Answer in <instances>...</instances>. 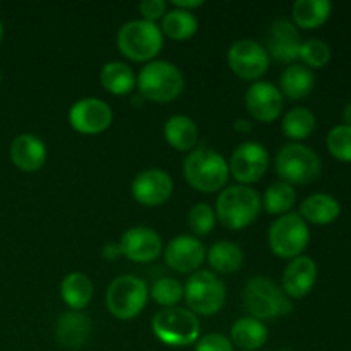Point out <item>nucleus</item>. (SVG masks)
Masks as SVG:
<instances>
[{
    "label": "nucleus",
    "mask_w": 351,
    "mask_h": 351,
    "mask_svg": "<svg viewBox=\"0 0 351 351\" xmlns=\"http://www.w3.org/2000/svg\"><path fill=\"white\" fill-rule=\"evenodd\" d=\"M243 305L250 317L257 321L287 317L293 311L283 288L266 276H254L247 281L243 288Z\"/></svg>",
    "instance_id": "1"
},
{
    "label": "nucleus",
    "mask_w": 351,
    "mask_h": 351,
    "mask_svg": "<svg viewBox=\"0 0 351 351\" xmlns=\"http://www.w3.org/2000/svg\"><path fill=\"white\" fill-rule=\"evenodd\" d=\"M230 168L225 158L209 147H197L184 161V177L192 189L204 194L218 192L228 182Z\"/></svg>",
    "instance_id": "2"
},
{
    "label": "nucleus",
    "mask_w": 351,
    "mask_h": 351,
    "mask_svg": "<svg viewBox=\"0 0 351 351\" xmlns=\"http://www.w3.org/2000/svg\"><path fill=\"white\" fill-rule=\"evenodd\" d=\"M261 197L247 185H230L223 189L216 201V218L230 230H242L252 225L259 216Z\"/></svg>",
    "instance_id": "3"
},
{
    "label": "nucleus",
    "mask_w": 351,
    "mask_h": 351,
    "mask_svg": "<svg viewBox=\"0 0 351 351\" xmlns=\"http://www.w3.org/2000/svg\"><path fill=\"white\" fill-rule=\"evenodd\" d=\"M136 86L143 98L154 103H168L177 99L184 91V74L170 62L154 60L144 65L137 75Z\"/></svg>",
    "instance_id": "4"
},
{
    "label": "nucleus",
    "mask_w": 351,
    "mask_h": 351,
    "mask_svg": "<svg viewBox=\"0 0 351 351\" xmlns=\"http://www.w3.org/2000/svg\"><path fill=\"white\" fill-rule=\"evenodd\" d=\"M117 47L129 60L149 62L163 48V34L156 23L144 19L129 21L117 34Z\"/></svg>",
    "instance_id": "5"
},
{
    "label": "nucleus",
    "mask_w": 351,
    "mask_h": 351,
    "mask_svg": "<svg viewBox=\"0 0 351 351\" xmlns=\"http://www.w3.org/2000/svg\"><path fill=\"white\" fill-rule=\"evenodd\" d=\"M274 165L281 182L290 185L312 184L322 171L321 158L317 153L300 143H291L281 147Z\"/></svg>",
    "instance_id": "6"
},
{
    "label": "nucleus",
    "mask_w": 351,
    "mask_h": 351,
    "mask_svg": "<svg viewBox=\"0 0 351 351\" xmlns=\"http://www.w3.org/2000/svg\"><path fill=\"white\" fill-rule=\"evenodd\" d=\"M153 332L161 343L168 346H191L197 343L201 335L197 315L189 308H163L153 317Z\"/></svg>",
    "instance_id": "7"
},
{
    "label": "nucleus",
    "mask_w": 351,
    "mask_h": 351,
    "mask_svg": "<svg viewBox=\"0 0 351 351\" xmlns=\"http://www.w3.org/2000/svg\"><path fill=\"white\" fill-rule=\"evenodd\" d=\"M184 297L192 314L215 315L226 302V287L211 271H195L184 287Z\"/></svg>",
    "instance_id": "8"
},
{
    "label": "nucleus",
    "mask_w": 351,
    "mask_h": 351,
    "mask_svg": "<svg viewBox=\"0 0 351 351\" xmlns=\"http://www.w3.org/2000/svg\"><path fill=\"white\" fill-rule=\"evenodd\" d=\"M267 242L271 250L281 259H295L307 249L311 242V230L307 221L298 213H287L274 219L269 226Z\"/></svg>",
    "instance_id": "9"
},
{
    "label": "nucleus",
    "mask_w": 351,
    "mask_h": 351,
    "mask_svg": "<svg viewBox=\"0 0 351 351\" xmlns=\"http://www.w3.org/2000/svg\"><path fill=\"white\" fill-rule=\"evenodd\" d=\"M147 302V285L137 276H119L106 290V307L120 321H130L144 311Z\"/></svg>",
    "instance_id": "10"
},
{
    "label": "nucleus",
    "mask_w": 351,
    "mask_h": 351,
    "mask_svg": "<svg viewBox=\"0 0 351 351\" xmlns=\"http://www.w3.org/2000/svg\"><path fill=\"white\" fill-rule=\"evenodd\" d=\"M269 167V154L267 149L259 143L247 141L242 143L230 158V173L240 182V185L256 184L266 175Z\"/></svg>",
    "instance_id": "11"
},
{
    "label": "nucleus",
    "mask_w": 351,
    "mask_h": 351,
    "mask_svg": "<svg viewBox=\"0 0 351 351\" xmlns=\"http://www.w3.org/2000/svg\"><path fill=\"white\" fill-rule=\"evenodd\" d=\"M228 65L243 81H257L269 67V55L261 43L243 38L230 47Z\"/></svg>",
    "instance_id": "12"
},
{
    "label": "nucleus",
    "mask_w": 351,
    "mask_h": 351,
    "mask_svg": "<svg viewBox=\"0 0 351 351\" xmlns=\"http://www.w3.org/2000/svg\"><path fill=\"white\" fill-rule=\"evenodd\" d=\"M113 113L108 103L98 98L79 99L69 112V123L72 129L86 136L101 134L112 125Z\"/></svg>",
    "instance_id": "13"
},
{
    "label": "nucleus",
    "mask_w": 351,
    "mask_h": 351,
    "mask_svg": "<svg viewBox=\"0 0 351 351\" xmlns=\"http://www.w3.org/2000/svg\"><path fill=\"white\" fill-rule=\"evenodd\" d=\"M171 192H173V180L167 171L158 168L141 171L132 182L134 199L147 208H156L167 202Z\"/></svg>",
    "instance_id": "14"
},
{
    "label": "nucleus",
    "mask_w": 351,
    "mask_h": 351,
    "mask_svg": "<svg viewBox=\"0 0 351 351\" xmlns=\"http://www.w3.org/2000/svg\"><path fill=\"white\" fill-rule=\"evenodd\" d=\"M120 252L132 263H151L160 257L163 250V240L147 226H134L123 233L120 240Z\"/></svg>",
    "instance_id": "15"
},
{
    "label": "nucleus",
    "mask_w": 351,
    "mask_h": 351,
    "mask_svg": "<svg viewBox=\"0 0 351 351\" xmlns=\"http://www.w3.org/2000/svg\"><path fill=\"white\" fill-rule=\"evenodd\" d=\"M206 259V247L192 235H178L165 249L168 267L177 273H195Z\"/></svg>",
    "instance_id": "16"
},
{
    "label": "nucleus",
    "mask_w": 351,
    "mask_h": 351,
    "mask_svg": "<svg viewBox=\"0 0 351 351\" xmlns=\"http://www.w3.org/2000/svg\"><path fill=\"white\" fill-rule=\"evenodd\" d=\"M245 106L250 115L259 122H274L283 110V95L271 82H254L247 89Z\"/></svg>",
    "instance_id": "17"
},
{
    "label": "nucleus",
    "mask_w": 351,
    "mask_h": 351,
    "mask_svg": "<svg viewBox=\"0 0 351 351\" xmlns=\"http://www.w3.org/2000/svg\"><path fill=\"white\" fill-rule=\"evenodd\" d=\"M300 47V33L291 21L280 19L273 23L266 43V51L269 58H274L280 64H291L298 58Z\"/></svg>",
    "instance_id": "18"
},
{
    "label": "nucleus",
    "mask_w": 351,
    "mask_h": 351,
    "mask_svg": "<svg viewBox=\"0 0 351 351\" xmlns=\"http://www.w3.org/2000/svg\"><path fill=\"white\" fill-rule=\"evenodd\" d=\"M317 281V264L312 257L300 256L288 263L283 273V291L288 298H304Z\"/></svg>",
    "instance_id": "19"
},
{
    "label": "nucleus",
    "mask_w": 351,
    "mask_h": 351,
    "mask_svg": "<svg viewBox=\"0 0 351 351\" xmlns=\"http://www.w3.org/2000/svg\"><path fill=\"white\" fill-rule=\"evenodd\" d=\"M10 160L19 170L33 173L47 161V146L34 134H21L10 144Z\"/></svg>",
    "instance_id": "20"
},
{
    "label": "nucleus",
    "mask_w": 351,
    "mask_h": 351,
    "mask_svg": "<svg viewBox=\"0 0 351 351\" xmlns=\"http://www.w3.org/2000/svg\"><path fill=\"white\" fill-rule=\"evenodd\" d=\"M93 332V324L88 315L81 312L64 314L57 322L55 336L60 346L69 350H79L89 341Z\"/></svg>",
    "instance_id": "21"
},
{
    "label": "nucleus",
    "mask_w": 351,
    "mask_h": 351,
    "mask_svg": "<svg viewBox=\"0 0 351 351\" xmlns=\"http://www.w3.org/2000/svg\"><path fill=\"white\" fill-rule=\"evenodd\" d=\"M298 215L312 225H331L341 215V206L329 194H312L302 202Z\"/></svg>",
    "instance_id": "22"
},
{
    "label": "nucleus",
    "mask_w": 351,
    "mask_h": 351,
    "mask_svg": "<svg viewBox=\"0 0 351 351\" xmlns=\"http://www.w3.org/2000/svg\"><path fill=\"white\" fill-rule=\"evenodd\" d=\"M332 5L329 0H297L291 7L295 26L302 29L321 27L331 16Z\"/></svg>",
    "instance_id": "23"
},
{
    "label": "nucleus",
    "mask_w": 351,
    "mask_h": 351,
    "mask_svg": "<svg viewBox=\"0 0 351 351\" xmlns=\"http://www.w3.org/2000/svg\"><path fill=\"white\" fill-rule=\"evenodd\" d=\"M163 132L167 143L177 151H191L199 139L197 125L185 115L170 117L165 123Z\"/></svg>",
    "instance_id": "24"
},
{
    "label": "nucleus",
    "mask_w": 351,
    "mask_h": 351,
    "mask_svg": "<svg viewBox=\"0 0 351 351\" xmlns=\"http://www.w3.org/2000/svg\"><path fill=\"white\" fill-rule=\"evenodd\" d=\"M93 281L84 273H71L62 280L60 297L72 311L79 312L89 305L93 298Z\"/></svg>",
    "instance_id": "25"
},
{
    "label": "nucleus",
    "mask_w": 351,
    "mask_h": 351,
    "mask_svg": "<svg viewBox=\"0 0 351 351\" xmlns=\"http://www.w3.org/2000/svg\"><path fill=\"white\" fill-rule=\"evenodd\" d=\"M267 328L263 321L254 317H242L232 328V345L245 351H256L263 348L267 341Z\"/></svg>",
    "instance_id": "26"
},
{
    "label": "nucleus",
    "mask_w": 351,
    "mask_h": 351,
    "mask_svg": "<svg viewBox=\"0 0 351 351\" xmlns=\"http://www.w3.org/2000/svg\"><path fill=\"white\" fill-rule=\"evenodd\" d=\"M99 81L106 91L117 96L129 95L137 84L134 71L123 62H108L103 65L101 72H99Z\"/></svg>",
    "instance_id": "27"
},
{
    "label": "nucleus",
    "mask_w": 351,
    "mask_h": 351,
    "mask_svg": "<svg viewBox=\"0 0 351 351\" xmlns=\"http://www.w3.org/2000/svg\"><path fill=\"white\" fill-rule=\"evenodd\" d=\"M280 86L281 95L288 96L290 99H302L312 93L315 86V77L311 69L295 64L285 69L280 77Z\"/></svg>",
    "instance_id": "28"
},
{
    "label": "nucleus",
    "mask_w": 351,
    "mask_h": 351,
    "mask_svg": "<svg viewBox=\"0 0 351 351\" xmlns=\"http://www.w3.org/2000/svg\"><path fill=\"white\" fill-rule=\"evenodd\" d=\"M208 263L219 274L237 273L243 264V252L235 242L221 240L209 249Z\"/></svg>",
    "instance_id": "29"
},
{
    "label": "nucleus",
    "mask_w": 351,
    "mask_h": 351,
    "mask_svg": "<svg viewBox=\"0 0 351 351\" xmlns=\"http://www.w3.org/2000/svg\"><path fill=\"white\" fill-rule=\"evenodd\" d=\"M197 17L187 10L173 9L165 14V17L161 19V31L175 41L191 40L197 33Z\"/></svg>",
    "instance_id": "30"
},
{
    "label": "nucleus",
    "mask_w": 351,
    "mask_h": 351,
    "mask_svg": "<svg viewBox=\"0 0 351 351\" xmlns=\"http://www.w3.org/2000/svg\"><path fill=\"white\" fill-rule=\"evenodd\" d=\"M295 201H297V192H295L293 185L281 180L274 182L264 194V209L269 215L283 216L290 213V209L295 206Z\"/></svg>",
    "instance_id": "31"
},
{
    "label": "nucleus",
    "mask_w": 351,
    "mask_h": 351,
    "mask_svg": "<svg viewBox=\"0 0 351 351\" xmlns=\"http://www.w3.org/2000/svg\"><path fill=\"white\" fill-rule=\"evenodd\" d=\"M283 129L285 136L291 141H304L314 132L315 129V117L311 110L298 106V108H291L290 112L285 115L283 119Z\"/></svg>",
    "instance_id": "32"
},
{
    "label": "nucleus",
    "mask_w": 351,
    "mask_h": 351,
    "mask_svg": "<svg viewBox=\"0 0 351 351\" xmlns=\"http://www.w3.org/2000/svg\"><path fill=\"white\" fill-rule=\"evenodd\" d=\"M151 298L165 308L177 307L184 298V287L175 278H161L151 287Z\"/></svg>",
    "instance_id": "33"
},
{
    "label": "nucleus",
    "mask_w": 351,
    "mask_h": 351,
    "mask_svg": "<svg viewBox=\"0 0 351 351\" xmlns=\"http://www.w3.org/2000/svg\"><path fill=\"white\" fill-rule=\"evenodd\" d=\"M298 58L304 62L302 65H305L307 69H322L331 60V48H329V45L326 41L312 38V40H307L305 43H302Z\"/></svg>",
    "instance_id": "34"
},
{
    "label": "nucleus",
    "mask_w": 351,
    "mask_h": 351,
    "mask_svg": "<svg viewBox=\"0 0 351 351\" xmlns=\"http://www.w3.org/2000/svg\"><path fill=\"white\" fill-rule=\"evenodd\" d=\"M187 225L191 232L197 237H206L213 232L216 225V213L211 206L199 202L192 206L187 215Z\"/></svg>",
    "instance_id": "35"
},
{
    "label": "nucleus",
    "mask_w": 351,
    "mask_h": 351,
    "mask_svg": "<svg viewBox=\"0 0 351 351\" xmlns=\"http://www.w3.org/2000/svg\"><path fill=\"white\" fill-rule=\"evenodd\" d=\"M328 149L336 160L351 163V125H336L328 134Z\"/></svg>",
    "instance_id": "36"
},
{
    "label": "nucleus",
    "mask_w": 351,
    "mask_h": 351,
    "mask_svg": "<svg viewBox=\"0 0 351 351\" xmlns=\"http://www.w3.org/2000/svg\"><path fill=\"white\" fill-rule=\"evenodd\" d=\"M195 351H233V345L226 336L218 332H209L197 339Z\"/></svg>",
    "instance_id": "37"
},
{
    "label": "nucleus",
    "mask_w": 351,
    "mask_h": 351,
    "mask_svg": "<svg viewBox=\"0 0 351 351\" xmlns=\"http://www.w3.org/2000/svg\"><path fill=\"white\" fill-rule=\"evenodd\" d=\"M141 14H143L144 21L154 23L158 19H163L167 14V2L163 0H144L139 5Z\"/></svg>",
    "instance_id": "38"
},
{
    "label": "nucleus",
    "mask_w": 351,
    "mask_h": 351,
    "mask_svg": "<svg viewBox=\"0 0 351 351\" xmlns=\"http://www.w3.org/2000/svg\"><path fill=\"white\" fill-rule=\"evenodd\" d=\"M171 5H173L175 9L192 12L194 9H199V7L204 5V0H171Z\"/></svg>",
    "instance_id": "39"
},
{
    "label": "nucleus",
    "mask_w": 351,
    "mask_h": 351,
    "mask_svg": "<svg viewBox=\"0 0 351 351\" xmlns=\"http://www.w3.org/2000/svg\"><path fill=\"white\" fill-rule=\"evenodd\" d=\"M120 245H113V243H110V245L105 247V250H103V256L106 257L108 261H113L117 256H120Z\"/></svg>",
    "instance_id": "40"
},
{
    "label": "nucleus",
    "mask_w": 351,
    "mask_h": 351,
    "mask_svg": "<svg viewBox=\"0 0 351 351\" xmlns=\"http://www.w3.org/2000/svg\"><path fill=\"white\" fill-rule=\"evenodd\" d=\"M235 130H239V132H252V123L249 122V120H237L235 122Z\"/></svg>",
    "instance_id": "41"
},
{
    "label": "nucleus",
    "mask_w": 351,
    "mask_h": 351,
    "mask_svg": "<svg viewBox=\"0 0 351 351\" xmlns=\"http://www.w3.org/2000/svg\"><path fill=\"white\" fill-rule=\"evenodd\" d=\"M343 119H345L346 125H351V103L350 105H346L345 112H343Z\"/></svg>",
    "instance_id": "42"
},
{
    "label": "nucleus",
    "mask_w": 351,
    "mask_h": 351,
    "mask_svg": "<svg viewBox=\"0 0 351 351\" xmlns=\"http://www.w3.org/2000/svg\"><path fill=\"white\" fill-rule=\"evenodd\" d=\"M2 36H3V26H2V21H0V41H2Z\"/></svg>",
    "instance_id": "43"
},
{
    "label": "nucleus",
    "mask_w": 351,
    "mask_h": 351,
    "mask_svg": "<svg viewBox=\"0 0 351 351\" xmlns=\"http://www.w3.org/2000/svg\"><path fill=\"white\" fill-rule=\"evenodd\" d=\"M0 79H2V74H0Z\"/></svg>",
    "instance_id": "44"
}]
</instances>
